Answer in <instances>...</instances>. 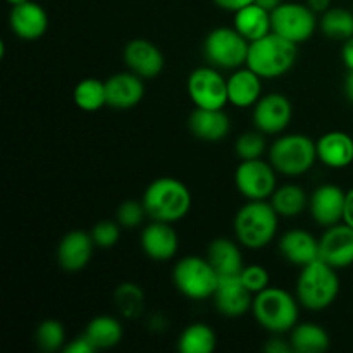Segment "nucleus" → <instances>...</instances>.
I'll return each instance as SVG.
<instances>
[{"mask_svg":"<svg viewBox=\"0 0 353 353\" xmlns=\"http://www.w3.org/2000/svg\"><path fill=\"white\" fill-rule=\"evenodd\" d=\"M64 352L65 353H93L97 352V348L93 347V343L88 340V336L83 333L81 336H76L71 343L65 345Z\"/></svg>","mask_w":353,"mask_h":353,"instance_id":"58836bf2","label":"nucleus"},{"mask_svg":"<svg viewBox=\"0 0 353 353\" xmlns=\"http://www.w3.org/2000/svg\"><path fill=\"white\" fill-rule=\"evenodd\" d=\"M141 202L152 221L174 224L188 216L193 199L185 183L171 176H164L154 179L145 188Z\"/></svg>","mask_w":353,"mask_h":353,"instance_id":"f257e3e1","label":"nucleus"},{"mask_svg":"<svg viewBox=\"0 0 353 353\" xmlns=\"http://www.w3.org/2000/svg\"><path fill=\"white\" fill-rule=\"evenodd\" d=\"M186 92L193 105L200 109H224L228 99V79L214 65L196 68L190 72Z\"/></svg>","mask_w":353,"mask_h":353,"instance_id":"9d476101","label":"nucleus"},{"mask_svg":"<svg viewBox=\"0 0 353 353\" xmlns=\"http://www.w3.org/2000/svg\"><path fill=\"white\" fill-rule=\"evenodd\" d=\"M347 192L338 185H321L309 199V210L319 226L330 228L343 223Z\"/></svg>","mask_w":353,"mask_h":353,"instance_id":"dca6fc26","label":"nucleus"},{"mask_svg":"<svg viewBox=\"0 0 353 353\" xmlns=\"http://www.w3.org/2000/svg\"><path fill=\"white\" fill-rule=\"evenodd\" d=\"M141 250L155 262H168L176 257L179 250V236L171 223L152 221L143 228L140 236Z\"/></svg>","mask_w":353,"mask_h":353,"instance_id":"f3484780","label":"nucleus"},{"mask_svg":"<svg viewBox=\"0 0 353 353\" xmlns=\"http://www.w3.org/2000/svg\"><path fill=\"white\" fill-rule=\"evenodd\" d=\"M254 126L264 134H281L293 117L292 100L283 93H268L254 105Z\"/></svg>","mask_w":353,"mask_h":353,"instance_id":"f8f14e48","label":"nucleus"},{"mask_svg":"<svg viewBox=\"0 0 353 353\" xmlns=\"http://www.w3.org/2000/svg\"><path fill=\"white\" fill-rule=\"evenodd\" d=\"M212 299L219 314L230 319H238L252 310L254 293L241 283L240 276H223L219 278V285Z\"/></svg>","mask_w":353,"mask_h":353,"instance_id":"2eb2a0df","label":"nucleus"},{"mask_svg":"<svg viewBox=\"0 0 353 353\" xmlns=\"http://www.w3.org/2000/svg\"><path fill=\"white\" fill-rule=\"evenodd\" d=\"M252 314L271 334H286L299 324L300 302L286 290L268 286L254 295Z\"/></svg>","mask_w":353,"mask_h":353,"instance_id":"7ed1b4c3","label":"nucleus"},{"mask_svg":"<svg viewBox=\"0 0 353 353\" xmlns=\"http://www.w3.org/2000/svg\"><path fill=\"white\" fill-rule=\"evenodd\" d=\"M23 2H28V0H7V3H10V6H19Z\"/></svg>","mask_w":353,"mask_h":353,"instance_id":"de8ad7c7","label":"nucleus"},{"mask_svg":"<svg viewBox=\"0 0 353 353\" xmlns=\"http://www.w3.org/2000/svg\"><path fill=\"white\" fill-rule=\"evenodd\" d=\"M340 293V278L336 269L324 261H316L305 265L296 279V299L307 310L327 309L333 305Z\"/></svg>","mask_w":353,"mask_h":353,"instance_id":"39448f33","label":"nucleus"},{"mask_svg":"<svg viewBox=\"0 0 353 353\" xmlns=\"http://www.w3.org/2000/svg\"><path fill=\"white\" fill-rule=\"evenodd\" d=\"M207 261L216 269L219 278L240 276L245 268L240 247L230 238H216L210 241L207 248Z\"/></svg>","mask_w":353,"mask_h":353,"instance_id":"a878e982","label":"nucleus"},{"mask_svg":"<svg viewBox=\"0 0 353 353\" xmlns=\"http://www.w3.org/2000/svg\"><path fill=\"white\" fill-rule=\"evenodd\" d=\"M272 31L293 43L309 41L316 33L317 14L307 3L283 2L271 12Z\"/></svg>","mask_w":353,"mask_h":353,"instance_id":"1a4fd4ad","label":"nucleus"},{"mask_svg":"<svg viewBox=\"0 0 353 353\" xmlns=\"http://www.w3.org/2000/svg\"><path fill=\"white\" fill-rule=\"evenodd\" d=\"M290 343L295 353H323L331 347V338L316 323H299L290 331Z\"/></svg>","mask_w":353,"mask_h":353,"instance_id":"bb28decb","label":"nucleus"},{"mask_svg":"<svg viewBox=\"0 0 353 353\" xmlns=\"http://www.w3.org/2000/svg\"><path fill=\"white\" fill-rule=\"evenodd\" d=\"M240 279H241V283H243V285L247 286L252 293H254V295L255 293H259V292H262V290L268 288L269 281H271L268 269L262 268V265H259V264L245 265L243 271H241V274H240Z\"/></svg>","mask_w":353,"mask_h":353,"instance_id":"4c0bfd02","label":"nucleus"},{"mask_svg":"<svg viewBox=\"0 0 353 353\" xmlns=\"http://www.w3.org/2000/svg\"><path fill=\"white\" fill-rule=\"evenodd\" d=\"M116 307L126 319H137L141 316L145 307L143 290L134 283H123L114 293Z\"/></svg>","mask_w":353,"mask_h":353,"instance_id":"473e14b6","label":"nucleus"},{"mask_svg":"<svg viewBox=\"0 0 353 353\" xmlns=\"http://www.w3.org/2000/svg\"><path fill=\"white\" fill-rule=\"evenodd\" d=\"M123 57L128 69L143 79H154L164 71V54L157 45L145 38H134L128 41Z\"/></svg>","mask_w":353,"mask_h":353,"instance_id":"ddd939ff","label":"nucleus"},{"mask_svg":"<svg viewBox=\"0 0 353 353\" xmlns=\"http://www.w3.org/2000/svg\"><path fill=\"white\" fill-rule=\"evenodd\" d=\"M34 340L40 350L43 352H57L64 348L65 343V330L62 323L55 319L41 321L34 331Z\"/></svg>","mask_w":353,"mask_h":353,"instance_id":"72a5a7b5","label":"nucleus"},{"mask_svg":"<svg viewBox=\"0 0 353 353\" xmlns=\"http://www.w3.org/2000/svg\"><path fill=\"white\" fill-rule=\"evenodd\" d=\"M309 199L305 190L295 183H288V185L278 186L274 193L271 195L269 202L274 207L279 217H286V219H293L299 217L303 210L309 207Z\"/></svg>","mask_w":353,"mask_h":353,"instance_id":"c85d7f7f","label":"nucleus"},{"mask_svg":"<svg viewBox=\"0 0 353 353\" xmlns=\"http://www.w3.org/2000/svg\"><path fill=\"white\" fill-rule=\"evenodd\" d=\"M72 100L76 107L85 112H97L107 105V90L105 81L97 78H85L74 86Z\"/></svg>","mask_w":353,"mask_h":353,"instance_id":"2f4dec72","label":"nucleus"},{"mask_svg":"<svg viewBox=\"0 0 353 353\" xmlns=\"http://www.w3.org/2000/svg\"><path fill=\"white\" fill-rule=\"evenodd\" d=\"M172 283L183 296L190 300L212 299L219 285V274L207 257L186 255L179 259L172 271Z\"/></svg>","mask_w":353,"mask_h":353,"instance_id":"0eeeda50","label":"nucleus"},{"mask_svg":"<svg viewBox=\"0 0 353 353\" xmlns=\"http://www.w3.org/2000/svg\"><path fill=\"white\" fill-rule=\"evenodd\" d=\"M317 161L330 169L353 164V138L345 131H327L316 141Z\"/></svg>","mask_w":353,"mask_h":353,"instance_id":"5701e85b","label":"nucleus"},{"mask_svg":"<svg viewBox=\"0 0 353 353\" xmlns=\"http://www.w3.org/2000/svg\"><path fill=\"white\" fill-rule=\"evenodd\" d=\"M343 223L353 228V188L347 192V199H345V214H343Z\"/></svg>","mask_w":353,"mask_h":353,"instance_id":"37998d69","label":"nucleus"},{"mask_svg":"<svg viewBox=\"0 0 353 353\" xmlns=\"http://www.w3.org/2000/svg\"><path fill=\"white\" fill-rule=\"evenodd\" d=\"M147 210H145L143 202L138 200H124L116 212V221L124 228V230H134L143 223Z\"/></svg>","mask_w":353,"mask_h":353,"instance_id":"e433bc0d","label":"nucleus"},{"mask_svg":"<svg viewBox=\"0 0 353 353\" xmlns=\"http://www.w3.org/2000/svg\"><path fill=\"white\" fill-rule=\"evenodd\" d=\"M93 238L81 230L69 231L64 234L57 247V262L65 272H79L92 261Z\"/></svg>","mask_w":353,"mask_h":353,"instance_id":"aec40b11","label":"nucleus"},{"mask_svg":"<svg viewBox=\"0 0 353 353\" xmlns=\"http://www.w3.org/2000/svg\"><path fill=\"white\" fill-rule=\"evenodd\" d=\"M262 350L268 353H292L293 348L290 340L281 338V334H274L272 338H269L268 343L262 347Z\"/></svg>","mask_w":353,"mask_h":353,"instance_id":"ea45409f","label":"nucleus"},{"mask_svg":"<svg viewBox=\"0 0 353 353\" xmlns=\"http://www.w3.org/2000/svg\"><path fill=\"white\" fill-rule=\"evenodd\" d=\"M321 261L334 269L350 268L353 264V228L347 223L334 224L319 238Z\"/></svg>","mask_w":353,"mask_h":353,"instance_id":"4468645a","label":"nucleus"},{"mask_svg":"<svg viewBox=\"0 0 353 353\" xmlns=\"http://www.w3.org/2000/svg\"><path fill=\"white\" fill-rule=\"evenodd\" d=\"M319 28L330 40L347 41L353 37V9L331 7L330 10L321 14Z\"/></svg>","mask_w":353,"mask_h":353,"instance_id":"7c9ffc66","label":"nucleus"},{"mask_svg":"<svg viewBox=\"0 0 353 353\" xmlns=\"http://www.w3.org/2000/svg\"><path fill=\"white\" fill-rule=\"evenodd\" d=\"M255 2L259 3V6H262L264 7V9H268V10H274L276 7L278 6H281L283 3V0H255Z\"/></svg>","mask_w":353,"mask_h":353,"instance_id":"49530a36","label":"nucleus"},{"mask_svg":"<svg viewBox=\"0 0 353 353\" xmlns=\"http://www.w3.org/2000/svg\"><path fill=\"white\" fill-rule=\"evenodd\" d=\"M305 3L316 14H324L326 10H330L331 7H333V6H331V3H333V0H307Z\"/></svg>","mask_w":353,"mask_h":353,"instance_id":"c03bdc74","label":"nucleus"},{"mask_svg":"<svg viewBox=\"0 0 353 353\" xmlns=\"http://www.w3.org/2000/svg\"><path fill=\"white\" fill-rule=\"evenodd\" d=\"M317 161V147L312 138L300 133L279 134L269 148V162L288 178H299L312 169Z\"/></svg>","mask_w":353,"mask_h":353,"instance_id":"423d86ee","label":"nucleus"},{"mask_svg":"<svg viewBox=\"0 0 353 353\" xmlns=\"http://www.w3.org/2000/svg\"><path fill=\"white\" fill-rule=\"evenodd\" d=\"M121 230L123 226L117 221H100L92 228L90 234H92L97 248L107 250V248L116 247L117 241L121 240Z\"/></svg>","mask_w":353,"mask_h":353,"instance_id":"c9c22d12","label":"nucleus"},{"mask_svg":"<svg viewBox=\"0 0 353 353\" xmlns=\"http://www.w3.org/2000/svg\"><path fill=\"white\" fill-rule=\"evenodd\" d=\"M345 93H347L348 100L353 103V71H348L347 78H345Z\"/></svg>","mask_w":353,"mask_h":353,"instance_id":"a18cd8bd","label":"nucleus"},{"mask_svg":"<svg viewBox=\"0 0 353 353\" xmlns=\"http://www.w3.org/2000/svg\"><path fill=\"white\" fill-rule=\"evenodd\" d=\"M188 130L199 140L221 141L230 134L231 121L224 109L195 107L188 117Z\"/></svg>","mask_w":353,"mask_h":353,"instance_id":"4be33fe9","label":"nucleus"},{"mask_svg":"<svg viewBox=\"0 0 353 353\" xmlns=\"http://www.w3.org/2000/svg\"><path fill=\"white\" fill-rule=\"evenodd\" d=\"M265 147V134L262 131H245L236 138L234 143V152L241 161H252V159H262Z\"/></svg>","mask_w":353,"mask_h":353,"instance_id":"f704fd0d","label":"nucleus"},{"mask_svg":"<svg viewBox=\"0 0 353 353\" xmlns=\"http://www.w3.org/2000/svg\"><path fill=\"white\" fill-rule=\"evenodd\" d=\"M9 24L12 33L19 40L34 41L40 40L48 28L47 10L40 3L28 0V2L12 6L9 14Z\"/></svg>","mask_w":353,"mask_h":353,"instance_id":"6ab92c4d","label":"nucleus"},{"mask_svg":"<svg viewBox=\"0 0 353 353\" xmlns=\"http://www.w3.org/2000/svg\"><path fill=\"white\" fill-rule=\"evenodd\" d=\"M233 26L250 43L255 40H261L262 37H265V34H269L272 31L271 10L264 9L257 2L248 3V6L234 10Z\"/></svg>","mask_w":353,"mask_h":353,"instance_id":"393cba45","label":"nucleus"},{"mask_svg":"<svg viewBox=\"0 0 353 353\" xmlns=\"http://www.w3.org/2000/svg\"><path fill=\"white\" fill-rule=\"evenodd\" d=\"M279 254L286 262L299 268L319 261V240L305 230H290L279 238Z\"/></svg>","mask_w":353,"mask_h":353,"instance_id":"412c9836","label":"nucleus"},{"mask_svg":"<svg viewBox=\"0 0 353 353\" xmlns=\"http://www.w3.org/2000/svg\"><path fill=\"white\" fill-rule=\"evenodd\" d=\"M262 97V78L248 65L234 69L228 78V99L238 109L254 107Z\"/></svg>","mask_w":353,"mask_h":353,"instance_id":"b1692460","label":"nucleus"},{"mask_svg":"<svg viewBox=\"0 0 353 353\" xmlns=\"http://www.w3.org/2000/svg\"><path fill=\"white\" fill-rule=\"evenodd\" d=\"M250 41L241 37L234 26H221L210 31L203 41V55L210 65L234 71L247 65Z\"/></svg>","mask_w":353,"mask_h":353,"instance_id":"6e6552de","label":"nucleus"},{"mask_svg":"<svg viewBox=\"0 0 353 353\" xmlns=\"http://www.w3.org/2000/svg\"><path fill=\"white\" fill-rule=\"evenodd\" d=\"M279 226V214L268 200H248L234 216L238 243L250 250H261L272 243Z\"/></svg>","mask_w":353,"mask_h":353,"instance_id":"f03ea898","label":"nucleus"},{"mask_svg":"<svg viewBox=\"0 0 353 353\" xmlns=\"http://www.w3.org/2000/svg\"><path fill=\"white\" fill-rule=\"evenodd\" d=\"M217 347V336L205 323H193L183 330L178 340V350L183 353H212Z\"/></svg>","mask_w":353,"mask_h":353,"instance_id":"c756f323","label":"nucleus"},{"mask_svg":"<svg viewBox=\"0 0 353 353\" xmlns=\"http://www.w3.org/2000/svg\"><path fill=\"white\" fill-rule=\"evenodd\" d=\"M107 105L117 110H128L137 107L143 100V78L128 71L116 72L105 79Z\"/></svg>","mask_w":353,"mask_h":353,"instance_id":"a211bd4d","label":"nucleus"},{"mask_svg":"<svg viewBox=\"0 0 353 353\" xmlns=\"http://www.w3.org/2000/svg\"><path fill=\"white\" fill-rule=\"evenodd\" d=\"M299 57V45L274 31L255 40L248 48L247 65L262 79H276L292 71Z\"/></svg>","mask_w":353,"mask_h":353,"instance_id":"20e7f679","label":"nucleus"},{"mask_svg":"<svg viewBox=\"0 0 353 353\" xmlns=\"http://www.w3.org/2000/svg\"><path fill=\"white\" fill-rule=\"evenodd\" d=\"M352 9H353V7H352Z\"/></svg>","mask_w":353,"mask_h":353,"instance_id":"09e8293b","label":"nucleus"},{"mask_svg":"<svg viewBox=\"0 0 353 353\" xmlns=\"http://www.w3.org/2000/svg\"><path fill=\"white\" fill-rule=\"evenodd\" d=\"M341 59L343 64L347 65L348 71H353V37L343 41V48H341Z\"/></svg>","mask_w":353,"mask_h":353,"instance_id":"79ce46f5","label":"nucleus"},{"mask_svg":"<svg viewBox=\"0 0 353 353\" xmlns=\"http://www.w3.org/2000/svg\"><path fill=\"white\" fill-rule=\"evenodd\" d=\"M276 169L262 159L241 161L234 171V185L247 200H268L278 188Z\"/></svg>","mask_w":353,"mask_h":353,"instance_id":"9b49d317","label":"nucleus"},{"mask_svg":"<svg viewBox=\"0 0 353 353\" xmlns=\"http://www.w3.org/2000/svg\"><path fill=\"white\" fill-rule=\"evenodd\" d=\"M217 7L224 10H230V12H234V10L241 9V7L248 6V3H254L255 0H214Z\"/></svg>","mask_w":353,"mask_h":353,"instance_id":"a19ab883","label":"nucleus"},{"mask_svg":"<svg viewBox=\"0 0 353 353\" xmlns=\"http://www.w3.org/2000/svg\"><path fill=\"white\" fill-rule=\"evenodd\" d=\"M85 334L97 350H109L121 343L124 336V327L116 317L97 316L88 323Z\"/></svg>","mask_w":353,"mask_h":353,"instance_id":"cd10ccee","label":"nucleus"}]
</instances>
